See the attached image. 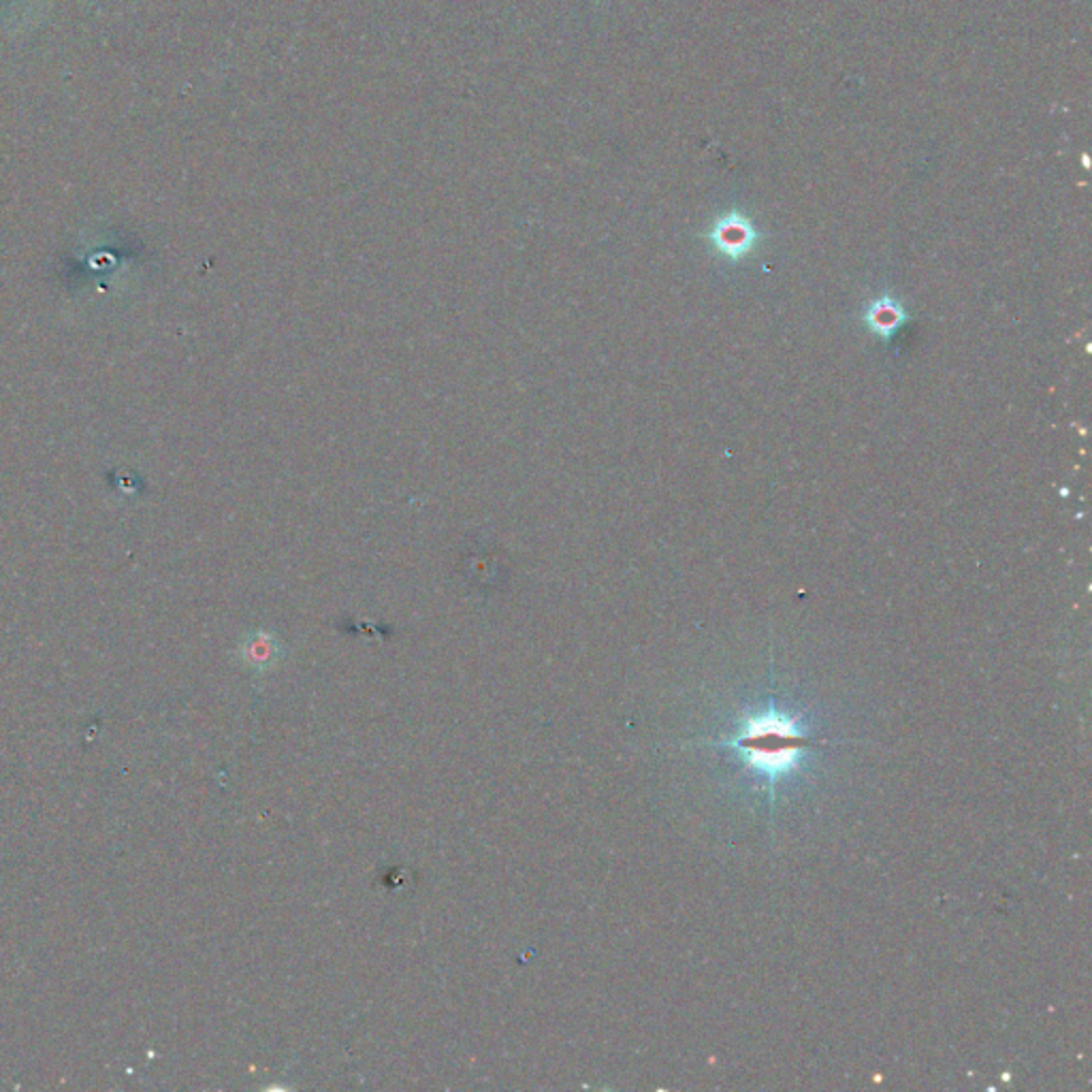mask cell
Returning a JSON list of instances; mask_svg holds the SVG:
<instances>
[{
	"instance_id": "1",
	"label": "cell",
	"mask_w": 1092,
	"mask_h": 1092,
	"mask_svg": "<svg viewBox=\"0 0 1092 1092\" xmlns=\"http://www.w3.org/2000/svg\"><path fill=\"white\" fill-rule=\"evenodd\" d=\"M740 745L756 762L764 766L788 764V760L805 745V738L788 730L781 721L762 719L740 740Z\"/></svg>"
},
{
	"instance_id": "2",
	"label": "cell",
	"mask_w": 1092,
	"mask_h": 1092,
	"mask_svg": "<svg viewBox=\"0 0 1092 1092\" xmlns=\"http://www.w3.org/2000/svg\"><path fill=\"white\" fill-rule=\"evenodd\" d=\"M706 237L710 245L730 261L745 259L760 242V233L756 229V224L751 222L745 214H740L736 210L721 216Z\"/></svg>"
},
{
	"instance_id": "3",
	"label": "cell",
	"mask_w": 1092,
	"mask_h": 1092,
	"mask_svg": "<svg viewBox=\"0 0 1092 1092\" xmlns=\"http://www.w3.org/2000/svg\"><path fill=\"white\" fill-rule=\"evenodd\" d=\"M905 318L906 314L903 312V307L896 303L894 299L883 297L871 305V310L867 314V323L879 337L888 339L903 327Z\"/></svg>"
}]
</instances>
